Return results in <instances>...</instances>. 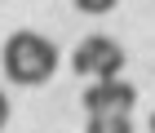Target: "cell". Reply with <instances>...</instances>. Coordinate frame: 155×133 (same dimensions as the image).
<instances>
[{"label":"cell","mask_w":155,"mask_h":133,"mask_svg":"<svg viewBox=\"0 0 155 133\" xmlns=\"http://www.w3.org/2000/svg\"><path fill=\"white\" fill-rule=\"evenodd\" d=\"M58 71V49L53 40L36 36V31H13L5 40V75L13 85H45L49 75Z\"/></svg>","instance_id":"6da1fadb"},{"label":"cell","mask_w":155,"mask_h":133,"mask_svg":"<svg viewBox=\"0 0 155 133\" xmlns=\"http://www.w3.org/2000/svg\"><path fill=\"white\" fill-rule=\"evenodd\" d=\"M71 71L80 75H93V80H115L124 71V49L115 45L111 36H89L75 45L71 53Z\"/></svg>","instance_id":"7a4b0ae2"},{"label":"cell","mask_w":155,"mask_h":133,"mask_svg":"<svg viewBox=\"0 0 155 133\" xmlns=\"http://www.w3.org/2000/svg\"><path fill=\"white\" fill-rule=\"evenodd\" d=\"M84 111L89 115H129L133 102H137V89L129 85V80H93V85L84 89Z\"/></svg>","instance_id":"3957f363"},{"label":"cell","mask_w":155,"mask_h":133,"mask_svg":"<svg viewBox=\"0 0 155 133\" xmlns=\"http://www.w3.org/2000/svg\"><path fill=\"white\" fill-rule=\"evenodd\" d=\"M84 133H133V120L129 115H89Z\"/></svg>","instance_id":"277c9868"},{"label":"cell","mask_w":155,"mask_h":133,"mask_svg":"<svg viewBox=\"0 0 155 133\" xmlns=\"http://www.w3.org/2000/svg\"><path fill=\"white\" fill-rule=\"evenodd\" d=\"M115 5H120V0H75V9H80V13H93V18H97V13H111Z\"/></svg>","instance_id":"5b68a950"},{"label":"cell","mask_w":155,"mask_h":133,"mask_svg":"<svg viewBox=\"0 0 155 133\" xmlns=\"http://www.w3.org/2000/svg\"><path fill=\"white\" fill-rule=\"evenodd\" d=\"M151 133H155V111H151Z\"/></svg>","instance_id":"8992f818"}]
</instances>
